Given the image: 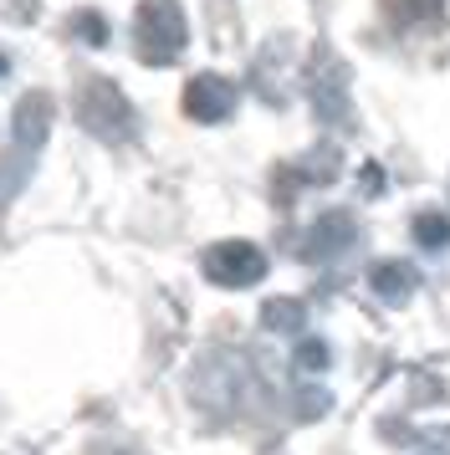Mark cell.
<instances>
[{"instance_id":"cell-5","label":"cell","mask_w":450,"mask_h":455,"mask_svg":"<svg viewBox=\"0 0 450 455\" xmlns=\"http://www.w3.org/2000/svg\"><path fill=\"white\" fill-rule=\"evenodd\" d=\"M353 241H358L353 215H348V210H327V215H317V220H312V230H307L302 256H307V261H327V256H343Z\"/></svg>"},{"instance_id":"cell-6","label":"cell","mask_w":450,"mask_h":455,"mask_svg":"<svg viewBox=\"0 0 450 455\" xmlns=\"http://www.w3.org/2000/svg\"><path fill=\"white\" fill-rule=\"evenodd\" d=\"M368 287H374V297H379V302L399 307V302H409V297H414L420 276H414V267H409V261H379V267L368 271Z\"/></svg>"},{"instance_id":"cell-10","label":"cell","mask_w":450,"mask_h":455,"mask_svg":"<svg viewBox=\"0 0 450 455\" xmlns=\"http://www.w3.org/2000/svg\"><path fill=\"white\" fill-rule=\"evenodd\" d=\"M414 241H420L425 251H446L450 246V215L420 210V215H414Z\"/></svg>"},{"instance_id":"cell-2","label":"cell","mask_w":450,"mask_h":455,"mask_svg":"<svg viewBox=\"0 0 450 455\" xmlns=\"http://www.w3.org/2000/svg\"><path fill=\"white\" fill-rule=\"evenodd\" d=\"M77 118H82V128H87L92 139H108V144L133 139V108H128V98H123L108 77H87V83H82Z\"/></svg>"},{"instance_id":"cell-11","label":"cell","mask_w":450,"mask_h":455,"mask_svg":"<svg viewBox=\"0 0 450 455\" xmlns=\"http://www.w3.org/2000/svg\"><path fill=\"white\" fill-rule=\"evenodd\" d=\"M26 174H31V148L16 144V154H5V159H0V205L26 185Z\"/></svg>"},{"instance_id":"cell-1","label":"cell","mask_w":450,"mask_h":455,"mask_svg":"<svg viewBox=\"0 0 450 455\" xmlns=\"http://www.w3.org/2000/svg\"><path fill=\"white\" fill-rule=\"evenodd\" d=\"M133 42H139L143 67H174L184 57L189 26H184L180 0H143L133 16Z\"/></svg>"},{"instance_id":"cell-8","label":"cell","mask_w":450,"mask_h":455,"mask_svg":"<svg viewBox=\"0 0 450 455\" xmlns=\"http://www.w3.org/2000/svg\"><path fill=\"white\" fill-rule=\"evenodd\" d=\"M312 103H317V118H327V124H348L343 72H333V83H327V77H317V83H312Z\"/></svg>"},{"instance_id":"cell-9","label":"cell","mask_w":450,"mask_h":455,"mask_svg":"<svg viewBox=\"0 0 450 455\" xmlns=\"http://www.w3.org/2000/svg\"><path fill=\"white\" fill-rule=\"evenodd\" d=\"M307 323V307L297 302V297H271L261 307V328L266 332H302Z\"/></svg>"},{"instance_id":"cell-15","label":"cell","mask_w":450,"mask_h":455,"mask_svg":"<svg viewBox=\"0 0 450 455\" xmlns=\"http://www.w3.org/2000/svg\"><path fill=\"white\" fill-rule=\"evenodd\" d=\"M358 185H364V195H379V189H384V174H379V164H364Z\"/></svg>"},{"instance_id":"cell-16","label":"cell","mask_w":450,"mask_h":455,"mask_svg":"<svg viewBox=\"0 0 450 455\" xmlns=\"http://www.w3.org/2000/svg\"><path fill=\"white\" fill-rule=\"evenodd\" d=\"M102 455H108V451H102ZM113 455H118V451H113Z\"/></svg>"},{"instance_id":"cell-4","label":"cell","mask_w":450,"mask_h":455,"mask_svg":"<svg viewBox=\"0 0 450 455\" xmlns=\"http://www.w3.org/2000/svg\"><path fill=\"white\" fill-rule=\"evenodd\" d=\"M230 108H236V87L225 83V77H215V72L189 77V87H184V113L195 124H221V118H230Z\"/></svg>"},{"instance_id":"cell-14","label":"cell","mask_w":450,"mask_h":455,"mask_svg":"<svg viewBox=\"0 0 450 455\" xmlns=\"http://www.w3.org/2000/svg\"><path fill=\"white\" fill-rule=\"evenodd\" d=\"M292 358H297V369H302V373H323L333 353H327V343H323V338H302Z\"/></svg>"},{"instance_id":"cell-12","label":"cell","mask_w":450,"mask_h":455,"mask_svg":"<svg viewBox=\"0 0 450 455\" xmlns=\"http://www.w3.org/2000/svg\"><path fill=\"white\" fill-rule=\"evenodd\" d=\"M440 5H446V0H384L389 21H399V26H420V21H435V16H440Z\"/></svg>"},{"instance_id":"cell-13","label":"cell","mask_w":450,"mask_h":455,"mask_svg":"<svg viewBox=\"0 0 450 455\" xmlns=\"http://www.w3.org/2000/svg\"><path fill=\"white\" fill-rule=\"evenodd\" d=\"M67 36H77L82 46H108V21H102L98 11H77L67 21Z\"/></svg>"},{"instance_id":"cell-7","label":"cell","mask_w":450,"mask_h":455,"mask_svg":"<svg viewBox=\"0 0 450 455\" xmlns=\"http://www.w3.org/2000/svg\"><path fill=\"white\" fill-rule=\"evenodd\" d=\"M46 128H52V98H46V92H26V98L16 103V144L20 148H41Z\"/></svg>"},{"instance_id":"cell-3","label":"cell","mask_w":450,"mask_h":455,"mask_svg":"<svg viewBox=\"0 0 450 455\" xmlns=\"http://www.w3.org/2000/svg\"><path fill=\"white\" fill-rule=\"evenodd\" d=\"M200 267L215 287H256L266 276V256H261V246H251V241H221V246L205 251Z\"/></svg>"}]
</instances>
